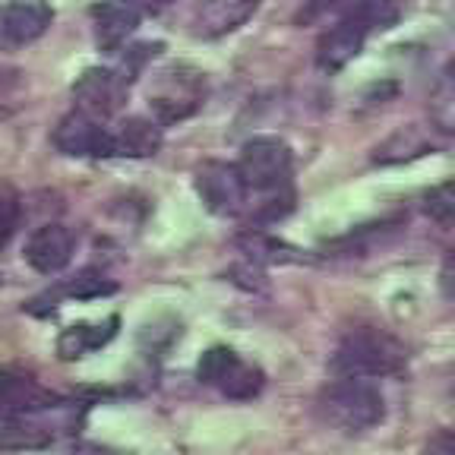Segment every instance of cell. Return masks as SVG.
I'll list each match as a JSON object with an SVG mask.
<instances>
[{
    "label": "cell",
    "instance_id": "18",
    "mask_svg": "<svg viewBox=\"0 0 455 455\" xmlns=\"http://www.w3.org/2000/svg\"><path fill=\"white\" fill-rule=\"evenodd\" d=\"M241 250L250 259H266V263H300V256L294 247L275 241V237L263 235V231H247V235L237 237Z\"/></svg>",
    "mask_w": 455,
    "mask_h": 455
},
{
    "label": "cell",
    "instance_id": "3",
    "mask_svg": "<svg viewBox=\"0 0 455 455\" xmlns=\"http://www.w3.org/2000/svg\"><path fill=\"white\" fill-rule=\"evenodd\" d=\"M320 414L326 418V424L339 427L345 434H363L383 420L386 402L383 392L370 379L339 377L320 392Z\"/></svg>",
    "mask_w": 455,
    "mask_h": 455
},
{
    "label": "cell",
    "instance_id": "23",
    "mask_svg": "<svg viewBox=\"0 0 455 455\" xmlns=\"http://www.w3.org/2000/svg\"><path fill=\"white\" fill-rule=\"evenodd\" d=\"M16 225H20V203H16L13 190H4V243L13 241Z\"/></svg>",
    "mask_w": 455,
    "mask_h": 455
},
{
    "label": "cell",
    "instance_id": "25",
    "mask_svg": "<svg viewBox=\"0 0 455 455\" xmlns=\"http://www.w3.org/2000/svg\"><path fill=\"white\" fill-rule=\"evenodd\" d=\"M440 284H443V294H446L449 300H455V256H449L446 266H443Z\"/></svg>",
    "mask_w": 455,
    "mask_h": 455
},
{
    "label": "cell",
    "instance_id": "5",
    "mask_svg": "<svg viewBox=\"0 0 455 455\" xmlns=\"http://www.w3.org/2000/svg\"><path fill=\"white\" fill-rule=\"evenodd\" d=\"M196 377L206 386H215L221 395L228 398H253L256 392L263 389V373L253 363L241 361V355L231 348H209L206 355L199 357Z\"/></svg>",
    "mask_w": 455,
    "mask_h": 455
},
{
    "label": "cell",
    "instance_id": "28",
    "mask_svg": "<svg viewBox=\"0 0 455 455\" xmlns=\"http://www.w3.org/2000/svg\"><path fill=\"white\" fill-rule=\"evenodd\" d=\"M446 79H449V83L455 85V54L449 57V64H446Z\"/></svg>",
    "mask_w": 455,
    "mask_h": 455
},
{
    "label": "cell",
    "instance_id": "27",
    "mask_svg": "<svg viewBox=\"0 0 455 455\" xmlns=\"http://www.w3.org/2000/svg\"><path fill=\"white\" fill-rule=\"evenodd\" d=\"M140 4H142V10H149V13H158V10L171 7L174 0H140Z\"/></svg>",
    "mask_w": 455,
    "mask_h": 455
},
{
    "label": "cell",
    "instance_id": "19",
    "mask_svg": "<svg viewBox=\"0 0 455 455\" xmlns=\"http://www.w3.org/2000/svg\"><path fill=\"white\" fill-rule=\"evenodd\" d=\"M408 0H361L357 4V10H361V16L367 20V26L377 32V28H392L398 20H402V13H405Z\"/></svg>",
    "mask_w": 455,
    "mask_h": 455
},
{
    "label": "cell",
    "instance_id": "2",
    "mask_svg": "<svg viewBox=\"0 0 455 455\" xmlns=\"http://www.w3.org/2000/svg\"><path fill=\"white\" fill-rule=\"evenodd\" d=\"M408 351L398 339L389 332L373 326L351 329L345 339L339 341V348L332 355V373L335 377H361V379H377L392 377L405 367Z\"/></svg>",
    "mask_w": 455,
    "mask_h": 455
},
{
    "label": "cell",
    "instance_id": "6",
    "mask_svg": "<svg viewBox=\"0 0 455 455\" xmlns=\"http://www.w3.org/2000/svg\"><path fill=\"white\" fill-rule=\"evenodd\" d=\"M196 193L203 206L215 215H237L250 203V184L243 180L241 164L206 162L196 171Z\"/></svg>",
    "mask_w": 455,
    "mask_h": 455
},
{
    "label": "cell",
    "instance_id": "24",
    "mask_svg": "<svg viewBox=\"0 0 455 455\" xmlns=\"http://www.w3.org/2000/svg\"><path fill=\"white\" fill-rule=\"evenodd\" d=\"M434 117H436V124H440V130H455V95L452 99H440Z\"/></svg>",
    "mask_w": 455,
    "mask_h": 455
},
{
    "label": "cell",
    "instance_id": "15",
    "mask_svg": "<svg viewBox=\"0 0 455 455\" xmlns=\"http://www.w3.org/2000/svg\"><path fill=\"white\" fill-rule=\"evenodd\" d=\"M162 124L156 117H127L121 130L114 133L117 142V156L127 158H149L162 149Z\"/></svg>",
    "mask_w": 455,
    "mask_h": 455
},
{
    "label": "cell",
    "instance_id": "7",
    "mask_svg": "<svg viewBox=\"0 0 455 455\" xmlns=\"http://www.w3.org/2000/svg\"><path fill=\"white\" fill-rule=\"evenodd\" d=\"M51 142L57 146V152L73 158H108L117 156V142H114V133H108L101 127L99 117L85 111H70L67 117H60V124L51 133Z\"/></svg>",
    "mask_w": 455,
    "mask_h": 455
},
{
    "label": "cell",
    "instance_id": "8",
    "mask_svg": "<svg viewBox=\"0 0 455 455\" xmlns=\"http://www.w3.org/2000/svg\"><path fill=\"white\" fill-rule=\"evenodd\" d=\"M373 28L367 26V20L361 16V10L351 7L345 16L332 22V26L323 32L320 44H316V67L323 73H339L361 54L363 42Z\"/></svg>",
    "mask_w": 455,
    "mask_h": 455
},
{
    "label": "cell",
    "instance_id": "11",
    "mask_svg": "<svg viewBox=\"0 0 455 455\" xmlns=\"http://www.w3.org/2000/svg\"><path fill=\"white\" fill-rule=\"evenodd\" d=\"M124 89H127V79L114 70H101V67H92L85 70L83 76L73 85V99H76V108L92 117H108V114L117 111L124 99Z\"/></svg>",
    "mask_w": 455,
    "mask_h": 455
},
{
    "label": "cell",
    "instance_id": "10",
    "mask_svg": "<svg viewBox=\"0 0 455 455\" xmlns=\"http://www.w3.org/2000/svg\"><path fill=\"white\" fill-rule=\"evenodd\" d=\"M142 4L140 0H99L92 7V22H95V42L101 51L114 54L121 51V44L136 32L142 20Z\"/></svg>",
    "mask_w": 455,
    "mask_h": 455
},
{
    "label": "cell",
    "instance_id": "22",
    "mask_svg": "<svg viewBox=\"0 0 455 455\" xmlns=\"http://www.w3.org/2000/svg\"><path fill=\"white\" fill-rule=\"evenodd\" d=\"M341 0H304V7L298 10V16H294V22L298 26H310V22H320L329 16V10L339 7Z\"/></svg>",
    "mask_w": 455,
    "mask_h": 455
},
{
    "label": "cell",
    "instance_id": "20",
    "mask_svg": "<svg viewBox=\"0 0 455 455\" xmlns=\"http://www.w3.org/2000/svg\"><path fill=\"white\" fill-rule=\"evenodd\" d=\"M424 209H427V215L434 221H440V225H455V178L427 193Z\"/></svg>",
    "mask_w": 455,
    "mask_h": 455
},
{
    "label": "cell",
    "instance_id": "4",
    "mask_svg": "<svg viewBox=\"0 0 455 455\" xmlns=\"http://www.w3.org/2000/svg\"><path fill=\"white\" fill-rule=\"evenodd\" d=\"M206 99V76L193 67H171V70L158 73L156 89L149 92V108L162 127L168 124L187 121L203 108Z\"/></svg>",
    "mask_w": 455,
    "mask_h": 455
},
{
    "label": "cell",
    "instance_id": "1",
    "mask_svg": "<svg viewBox=\"0 0 455 455\" xmlns=\"http://www.w3.org/2000/svg\"><path fill=\"white\" fill-rule=\"evenodd\" d=\"M243 180L250 184V193H259L256 219L275 221L282 219L294 203L291 193V149L278 136H256L241 152Z\"/></svg>",
    "mask_w": 455,
    "mask_h": 455
},
{
    "label": "cell",
    "instance_id": "9",
    "mask_svg": "<svg viewBox=\"0 0 455 455\" xmlns=\"http://www.w3.org/2000/svg\"><path fill=\"white\" fill-rule=\"evenodd\" d=\"M54 22V10L44 0H10L0 16V36L7 48H26L38 42Z\"/></svg>",
    "mask_w": 455,
    "mask_h": 455
},
{
    "label": "cell",
    "instance_id": "17",
    "mask_svg": "<svg viewBox=\"0 0 455 455\" xmlns=\"http://www.w3.org/2000/svg\"><path fill=\"white\" fill-rule=\"evenodd\" d=\"M427 149H430V140L424 136V130L420 127H402L398 133H392L383 146H377L373 162L377 164H395V162H405V158L424 156Z\"/></svg>",
    "mask_w": 455,
    "mask_h": 455
},
{
    "label": "cell",
    "instance_id": "26",
    "mask_svg": "<svg viewBox=\"0 0 455 455\" xmlns=\"http://www.w3.org/2000/svg\"><path fill=\"white\" fill-rule=\"evenodd\" d=\"M67 455H114V452L105 446H95V443H79V446H73Z\"/></svg>",
    "mask_w": 455,
    "mask_h": 455
},
{
    "label": "cell",
    "instance_id": "13",
    "mask_svg": "<svg viewBox=\"0 0 455 455\" xmlns=\"http://www.w3.org/2000/svg\"><path fill=\"white\" fill-rule=\"evenodd\" d=\"M263 0H203L193 13V36L196 38H221L241 28L256 13Z\"/></svg>",
    "mask_w": 455,
    "mask_h": 455
},
{
    "label": "cell",
    "instance_id": "29",
    "mask_svg": "<svg viewBox=\"0 0 455 455\" xmlns=\"http://www.w3.org/2000/svg\"><path fill=\"white\" fill-rule=\"evenodd\" d=\"M446 455H455V436H452V446H449V452Z\"/></svg>",
    "mask_w": 455,
    "mask_h": 455
},
{
    "label": "cell",
    "instance_id": "14",
    "mask_svg": "<svg viewBox=\"0 0 455 455\" xmlns=\"http://www.w3.org/2000/svg\"><path fill=\"white\" fill-rule=\"evenodd\" d=\"M117 326H121L117 316H108L105 323H76V326L60 332V339H57V355L64 357V361H76V357L108 345V341L117 335Z\"/></svg>",
    "mask_w": 455,
    "mask_h": 455
},
{
    "label": "cell",
    "instance_id": "16",
    "mask_svg": "<svg viewBox=\"0 0 455 455\" xmlns=\"http://www.w3.org/2000/svg\"><path fill=\"white\" fill-rule=\"evenodd\" d=\"M51 402H57L54 395L36 386V379L16 377L13 370L4 373V418H20V414H32L48 408Z\"/></svg>",
    "mask_w": 455,
    "mask_h": 455
},
{
    "label": "cell",
    "instance_id": "21",
    "mask_svg": "<svg viewBox=\"0 0 455 455\" xmlns=\"http://www.w3.org/2000/svg\"><path fill=\"white\" fill-rule=\"evenodd\" d=\"M64 294H70V298H105V294H114V282H108L99 272H83L67 284Z\"/></svg>",
    "mask_w": 455,
    "mask_h": 455
},
{
    "label": "cell",
    "instance_id": "12",
    "mask_svg": "<svg viewBox=\"0 0 455 455\" xmlns=\"http://www.w3.org/2000/svg\"><path fill=\"white\" fill-rule=\"evenodd\" d=\"M73 247H76V237L70 228L57 225V221L42 225L38 231H32L26 243V263L42 275H57L73 259Z\"/></svg>",
    "mask_w": 455,
    "mask_h": 455
}]
</instances>
